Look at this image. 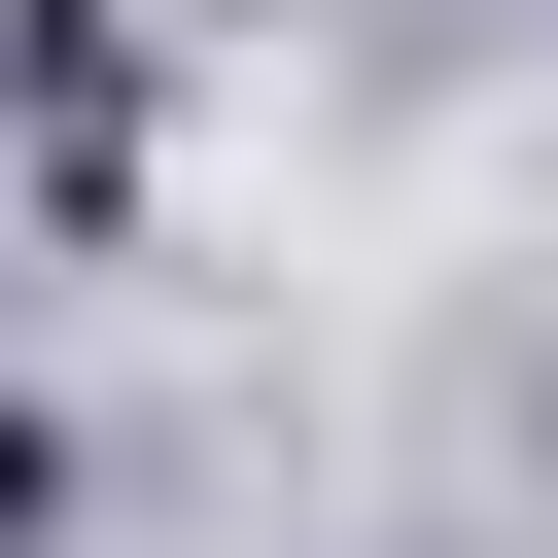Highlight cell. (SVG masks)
Instances as JSON below:
<instances>
[{"mask_svg": "<svg viewBox=\"0 0 558 558\" xmlns=\"http://www.w3.org/2000/svg\"><path fill=\"white\" fill-rule=\"evenodd\" d=\"M35 523H70V418H35V384H0V558H35Z\"/></svg>", "mask_w": 558, "mask_h": 558, "instance_id": "1", "label": "cell"}]
</instances>
